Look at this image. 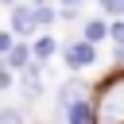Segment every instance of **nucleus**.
<instances>
[{
    "mask_svg": "<svg viewBox=\"0 0 124 124\" xmlns=\"http://www.w3.org/2000/svg\"><path fill=\"white\" fill-rule=\"evenodd\" d=\"M0 124H23V112H19L16 105H4V108H0Z\"/></svg>",
    "mask_w": 124,
    "mask_h": 124,
    "instance_id": "nucleus-9",
    "label": "nucleus"
},
{
    "mask_svg": "<svg viewBox=\"0 0 124 124\" xmlns=\"http://www.w3.org/2000/svg\"><path fill=\"white\" fill-rule=\"evenodd\" d=\"M105 16H124V0H97Z\"/></svg>",
    "mask_w": 124,
    "mask_h": 124,
    "instance_id": "nucleus-10",
    "label": "nucleus"
},
{
    "mask_svg": "<svg viewBox=\"0 0 124 124\" xmlns=\"http://www.w3.org/2000/svg\"><path fill=\"white\" fill-rule=\"evenodd\" d=\"M12 81H16V74H12V70H8V62L0 58V93H4V89H12Z\"/></svg>",
    "mask_w": 124,
    "mask_h": 124,
    "instance_id": "nucleus-12",
    "label": "nucleus"
},
{
    "mask_svg": "<svg viewBox=\"0 0 124 124\" xmlns=\"http://www.w3.org/2000/svg\"><path fill=\"white\" fill-rule=\"evenodd\" d=\"M12 46H16V35H12V27H8V31H0V58H4Z\"/></svg>",
    "mask_w": 124,
    "mask_h": 124,
    "instance_id": "nucleus-13",
    "label": "nucleus"
},
{
    "mask_svg": "<svg viewBox=\"0 0 124 124\" xmlns=\"http://www.w3.org/2000/svg\"><path fill=\"white\" fill-rule=\"evenodd\" d=\"M81 39L97 46L101 39H108V23H105V19H85V23H81Z\"/></svg>",
    "mask_w": 124,
    "mask_h": 124,
    "instance_id": "nucleus-7",
    "label": "nucleus"
},
{
    "mask_svg": "<svg viewBox=\"0 0 124 124\" xmlns=\"http://www.w3.org/2000/svg\"><path fill=\"white\" fill-rule=\"evenodd\" d=\"M62 8H81V0H58Z\"/></svg>",
    "mask_w": 124,
    "mask_h": 124,
    "instance_id": "nucleus-14",
    "label": "nucleus"
},
{
    "mask_svg": "<svg viewBox=\"0 0 124 124\" xmlns=\"http://www.w3.org/2000/svg\"><path fill=\"white\" fill-rule=\"evenodd\" d=\"M62 58H66V66H70V70H85V66H93V62H97V46H93V43H85V39H74V43H66V46H62Z\"/></svg>",
    "mask_w": 124,
    "mask_h": 124,
    "instance_id": "nucleus-3",
    "label": "nucleus"
},
{
    "mask_svg": "<svg viewBox=\"0 0 124 124\" xmlns=\"http://www.w3.org/2000/svg\"><path fill=\"white\" fill-rule=\"evenodd\" d=\"M12 35L16 39H35L39 35V19H35V8L31 4H12Z\"/></svg>",
    "mask_w": 124,
    "mask_h": 124,
    "instance_id": "nucleus-2",
    "label": "nucleus"
},
{
    "mask_svg": "<svg viewBox=\"0 0 124 124\" xmlns=\"http://www.w3.org/2000/svg\"><path fill=\"white\" fill-rule=\"evenodd\" d=\"M108 39H112L116 46H124V19H116V23H108Z\"/></svg>",
    "mask_w": 124,
    "mask_h": 124,
    "instance_id": "nucleus-11",
    "label": "nucleus"
},
{
    "mask_svg": "<svg viewBox=\"0 0 124 124\" xmlns=\"http://www.w3.org/2000/svg\"><path fill=\"white\" fill-rule=\"evenodd\" d=\"M0 4H8V8H12V4H19V0H0Z\"/></svg>",
    "mask_w": 124,
    "mask_h": 124,
    "instance_id": "nucleus-15",
    "label": "nucleus"
},
{
    "mask_svg": "<svg viewBox=\"0 0 124 124\" xmlns=\"http://www.w3.org/2000/svg\"><path fill=\"white\" fill-rule=\"evenodd\" d=\"M78 101H93V89H89L81 78L62 81V85H58V108H70V105H78Z\"/></svg>",
    "mask_w": 124,
    "mask_h": 124,
    "instance_id": "nucleus-4",
    "label": "nucleus"
},
{
    "mask_svg": "<svg viewBox=\"0 0 124 124\" xmlns=\"http://www.w3.org/2000/svg\"><path fill=\"white\" fill-rule=\"evenodd\" d=\"M93 124H124V70L93 89Z\"/></svg>",
    "mask_w": 124,
    "mask_h": 124,
    "instance_id": "nucleus-1",
    "label": "nucleus"
},
{
    "mask_svg": "<svg viewBox=\"0 0 124 124\" xmlns=\"http://www.w3.org/2000/svg\"><path fill=\"white\" fill-rule=\"evenodd\" d=\"M31 8H35V19H39V31H43V27H50V23L58 19V8H50L46 0H31Z\"/></svg>",
    "mask_w": 124,
    "mask_h": 124,
    "instance_id": "nucleus-8",
    "label": "nucleus"
},
{
    "mask_svg": "<svg viewBox=\"0 0 124 124\" xmlns=\"http://www.w3.org/2000/svg\"><path fill=\"white\" fill-rule=\"evenodd\" d=\"M4 62H8V70H12V74H23V70L35 62V54H31V43H27V39H16V46L4 54Z\"/></svg>",
    "mask_w": 124,
    "mask_h": 124,
    "instance_id": "nucleus-5",
    "label": "nucleus"
},
{
    "mask_svg": "<svg viewBox=\"0 0 124 124\" xmlns=\"http://www.w3.org/2000/svg\"><path fill=\"white\" fill-rule=\"evenodd\" d=\"M31 54H35L39 62H50V58L58 54V39H54V35H35V39H31Z\"/></svg>",
    "mask_w": 124,
    "mask_h": 124,
    "instance_id": "nucleus-6",
    "label": "nucleus"
}]
</instances>
